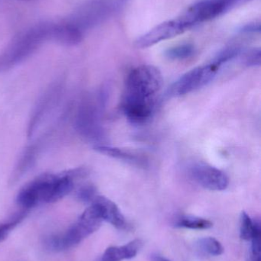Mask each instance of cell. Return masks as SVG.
<instances>
[{
    "instance_id": "2e32d148",
    "label": "cell",
    "mask_w": 261,
    "mask_h": 261,
    "mask_svg": "<svg viewBox=\"0 0 261 261\" xmlns=\"http://www.w3.org/2000/svg\"><path fill=\"white\" fill-rule=\"evenodd\" d=\"M260 222L259 220L254 221V231L251 237V251H250L248 261H261L260 260Z\"/></svg>"
},
{
    "instance_id": "7a4b0ae2",
    "label": "cell",
    "mask_w": 261,
    "mask_h": 261,
    "mask_svg": "<svg viewBox=\"0 0 261 261\" xmlns=\"http://www.w3.org/2000/svg\"><path fill=\"white\" fill-rule=\"evenodd\" d=\"M81 177H83L81 168L60 174L40 175L18 192L17 203L22 210L29 211L40 204L58 202L73 190L74 180Z\"/></svg>"
},
{
    "instance_id": "9c48e42d",
    "label": "cell",
    "mask_w": 261,
    "mask_h": 261,
    "mask_svg": "<svg viewBox=\"0 0 261 261\" xmlns=\"http://www.w3.org/2000/svg\"><path fill=\"white\" fill-rule=\"evenodd\" d=\"M191 176L201 187L211 191H223L229 185V178L223 171L207 164L193 166Z\"/></svg>"
},
{
    "instance_id": "44dd1931",
    "label": "cell",
    "mask_w": 261,
    "mask_h": 261,
    "mask_svg": "<svg viewBox=\"0 0 261 261\" xmlns=\"http://www.w3.org/2000/svg\"><path fill=\"white\" fill-rule=\"evenodd\" d=\"M98 196L97 195L96 187L94 186L87 184V185L83 186L79 190L77 191L76 196L78 200L85 203L90 202L95 199V197Z\"/></svg>"
},
{
    "instance_id": "52a82bcc",
    "label": "cell",
    "mask_w": 261,
    "mask_h": 261,
    "mask_svg": "<svg viewBox=\"0 0 261 261\" xmlns=\"http://www.w3.org/2000/svg\"><path fill=\"white\" fill-rule=\"evenodd\" d=\"M220 67L212 63L208 65L198 67L182 75L172 85L170 94L173 96H184L209 84Z\"/></svg>"
},
{
    "instance_id": "d6986e66",
    "label": "cell",
    "mask_w": 261,
    "mask_h": 261,
    "mask_svg": "<svg viewBox=\"0 0 261 261\" xmlns=\"http://www.w3.org/2000/svg\"><path fill=\"white\" fill-rule=\"evenodd\" d=\"M254 231V221L245 212H242L240 219L241 238L243 240L250 241Z\"/></svg>"
},
{
    "instance_id": "8992f818",
    "label": "cell",
    "mask_w": 261,
    "mask_h": 261,
    "mask_svg": "<svg viewBox=\"0 0 261 261\" xmlns=\"http://www.w3.org/2000/svg\"><path fill=\"white\" fill-rule=\"evenodd\" d=\"M248 1L249 0H200L179 18L187 30L199 23L220 16L234 6Z\"/></svg>"
},
{
    "instance_id": "ba28073f",
    "label": "cell",
    "mask_w": 261,
    "mask_h": 261,
    "mask_svg": "<svg viewBox=\"0 0 261 261\" xmlns=\"http://www.w3.org/2000/svg\"><path fill=\"white\" fill-rule=\"evenodd\" d=\"M75 128L80 135L90 141H99L102 138L99 110L94 103L87 100L79 106L75 116Z\"/></svg>"
},
{
    "instance_id": "4fadbf2b",
    "label": "cell",
    "mask_w": 261,
    "mask_h": 261,
    "mask_svg": "<svg viewBox=\"0 0 261 261\" xmlns=\"http://www.w3.org/2000/svg\"><path fill=\"white\" fill-rule=\"evenodd\" d=\"M142 247L140 240H133L123 246H112L107 248L101 261H122L136 257Z\"/></svg>"
},
{
    "instance_id": "3957f363",
    "label": "cell",
    "mask_w": 261,
    "mask_h": 261,
    "mask_svg": "<svg viewBox=\"0 0 261 261\" xmlns=\"http://www.w3.org/2000/svg\"><path fill=\"white\" fill-rule=\"evenodd\" d=\"M54 24L39 23L16 35L0 54V73L26 61L46 41H53Z\"/></svg>"
},
{
    "instance_id": "ac0fdd59",
    "label": "cell",
    "mask_w": 261,
    "mask_h": 261,
    "mask_svg": "<svg viewBox=\"0 0 261 261\" xmlns=\"http://www.w3.org/2000/svg\"><path fill=\"white\" fill-rule=\"evenodd\" d=\"M199 245L202 251L211 256L222 255L224 252L222 244L214 238H204L199 241Z\"/></svg>"
},
{
    "instance_id": "5b68a950",
    "label": "cell",
    "mask_w": 261,
    "mask_h": 261,
    "mask_svg": "<svg viewBox=\"0 0 261 261\" xmlns=\"http://www.w3.org/2000/svg\"><path fill=\"white\" fill-rule=\"evenodd\" d=\"M127 3V0H89L78 8L64 21L84 35L89 29L122 10Z\"/></svg>"
},
{
    "instance_id": "ffe728a7",
    "label": "cell",
    "mask_w": 261,
    "mask_h": 261,
    "mask_svg": "<svg viewBox=\"0 0 261 261\" xmlns=\"http://www.w3.org/2000/svg\"><path fill=\"white\" fill-rule=\"evenodd\" d=\"M240 48L238 47H226L224 50H221L217 56L213 60L212 64L220 67L222 64L228 62L231 60L234 59L240 54Z\"/></svg>"
},
{
    "instance_id": "6da1fadb",
    "label": "cell",
    "mask_w": 261,
    "mask_h": 261,
    "mask_svg": "<svg viewBox=\"0 0 261 261\" xmlns=\"http://www.w3.org/2000/svg\"><path fill=\"white\" fill-rule=\"evenodd\" d=\"M162 83V73L154 66H139L129 73L123 96L122 110L130 122L139 125L151 118Z\"/></svg>"
},
{
    "instance_id": "7402d4cb",
    "label": "cell",
    "mask_w": 261,
    "mask_h": 261,
    "mask_svg": "<svg viewBox=\"0 0 261 261\" xmlns=\"http://www.w3.org/2000/svg\"><path fill=\"white\" fill-rule=\"evenodd\" d=\"M260 49L254 48L247 51L242 58L244 64L248 67H257L260 65Z\"/></svg>"
},
{
    "instance_id": "8fae6325",
    "label": "cell",
    "mask_w": 261,
    "mask_h": 261,
    "mask_svg": "<svg viewBox=\"0 0 261 261\" xmlns=\"http://www.w3.org/2000/svg\"><path fill=\"white\" fill-rule=\"evenodd\" d=\"M91 203L98 207L103 221L109 222L118 229L125 228V218L113 201L105 196L98 195Z\"/></svg>"
},
{
    "instance_id": "e0dca14e",
    "label": "cell",
    "mask_w": 261,
    "mask_h": 261,
    "mask_svg": "<svg viewBox=\"0 0 261 261\" xmlns=\"http://www.w3.org/2000/svg\"><path fill=\"white\" fill-rule=\"evenodd\" d=\"M195 53V48L191 44H182L169 48L165 55L170 60H183L190 58Z\"/></svg>"
},
{
    "instance_id": "277c9868",
    "label": "cell",
    "mask_w": 261,
    "mask_h": 261,
    "mask_svg": "<svg viewBox=\"0 0 261 261\" xmlns=\"http://www.w3.org/2000/svg\"><path fill=\"white\" fill-rule=\"evenodd\" d=\"M103 222L98 207L91 203L65 232L49 236L44 241V244L48 249L54 251H64L73 248L98 231Z\"/></svg>"
},
{
    "instance_id": "5bb4252c",
    "label": "cell",
    "mask_w": 261,
    "mask_h": 261,
    "mask_svg": "<svg viewBox=\"0 0 261 261\" xmlns=\"http://www.w3.org/2000/svg\"><path fill=\"white\" fill-rule=\"evenodd\" d=\"M98 153H102L106 156L110 158H116V159L122 160L127 162L133 163V164H141L144 162L142 156H139L137 153H133L130 150H124V149L113 147L111 146L103 145L98 144L93 147Z\"/></svg>"
},
{
    "instance_id": "603a6c76",
    "label": "cell",
    "mask_w": 261,
    "mask_h": 261,
    "mask_svg": "<svg viewBox=\"0 0 261 261\" xmlns=\"http://www.w3.org/2000/svg\"><path fill=\"white\" fill-rule=\"evenodd\" d=\"M260 32V24L259 23L247 24L242 29V32L244 33H255Z\"/></svg>"
},
{
    "instance_id": "30bf717a",
    "label": "cell",
    "mask_w": 261,
    "mask_h": 261,
    "mask_svg": "<svg viewBox=\"0 0 261 261\" xmlns=\"http://www.w3.org/2000/svg\"><path fill=\"white\" fill-rule=\"evenodd\" d=\"M185 31L186 29L179 18L164 21L138 38L136 45L139 48H147L161 41L174 38Z\"/></svg>"
},
{
    "instance_id": "7c38bea8",
    "label": "cell",
    "mask_w": 261,
    "mask_h": 261,
    "mask_svg": "<svg viewBox=\"0 0 261 261\" xmlns=\"http://www.w3.org/2000/svg\"><path fill=\"white\" fill-rule=\"evenodd\" d=\"M58 91H59V89H58V86H55V87L49 89V91L46 92L42 98L40 99L35 111L33 112L32 117H31L30 122H29V129H28L29 136L32 135V134L35 132L37 126L39 125L46 113H48L50 110L54 101L56 99Z\"/></svg>"
},
{
    "instance_id": "cb8c5ba5",
    "label": "cell",
    "mask_w": 261,
    "mask_h": 261,
    "mask_svg": "<svg viewBox=\"0 0 261 261\" xmlns=\"http://www.w3.org/2000/svg\"><path fill=\"white\" fill-rule=\"evenodd\" d=\"M153 261H170L167 259L164 258V257H159V256H155L153 257Z\"/></svg>"
},
{
    "instance_id": "9a60e30c",
    "label": "cell",
    "mask_w": 261,
    "mask_h": 261,
    "mask_svg": "<svg viewBox=\"0 0 261 261\" xmlns=\"http://www.w3.org/2000/svg\"><path fill=\"white\" fill-rule=\"evenodd\" d=\"M176 226L189 229H208L213 226V223L208 219L193 216H182L177 219Z\"/></svg>"
}]
</instances>
